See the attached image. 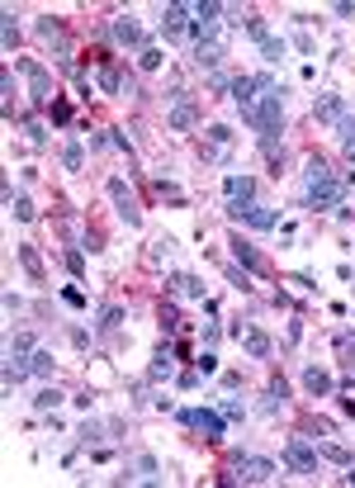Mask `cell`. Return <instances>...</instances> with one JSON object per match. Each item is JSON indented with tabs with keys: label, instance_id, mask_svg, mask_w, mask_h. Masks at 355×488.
Here are the masks:
<instances>
[{
	"label": "cell",
	"instance_id": "obj_40",
	"mask_svg": "<svg viewBox=\"0 0 355 488\" xmlns=\"http://www.w3.org/2000/svg\"><path fill=\"white\" fill-rule=\"evenodd\" d=\"M62 299L71 303V308H86V294H81V289H62Z\"/></svg>",
	"mask_w": 355,
	"mask_h": 488
},
{
	"label": "cell",
	"instance_id": "obj_11",
	"mask_svg": "<svg viewBox=\"0 0 355 488\" xmlns=\"http://www.w3.org/2000/svg\"><path fill=\"white\" fill-rule=\"evenodd\" d=\"M232 219H242V223H251V228H261V233H270V228H279V209H265V204H247V209H237Z\"/></svg>",
	"mask_w": 355,
	"mask_h": 488
},
{
	"label": "cell",
	"instance_id": "obj_44",
	"mask_svg": "<svg viewBox=\"0 0 355 488\" xmlns=\"http://www.w3.org/2000/svg\"><path fill=\"white\" fill-rule=\"evenodd\" d=\"M341 147H346V157H351V161H355V138H351V142H341Z\"/></svg>",
	"mask_w": 355,
	"mask_h": 488
},
{
	"label": "cell",
	"instance_id": "obj_42",
	"mask_svg": "<svg viewBox=\"0 0 355 488\" xmlns=\"http://www.w3.org/2000/svg\"><path fill=\"white\" fill-rule=\"evenodd\" d=\"M81 441H86V446H91V441H100V426H95V422H86V426H81Z\"/></svg>",
	"mask_w": 355,
	"mask_h": 488
},
{
	"label": "cell",
	"instance_id": "obj_4",
	"mask_svg": "<svg viewBox=\"0 0 355 488\" xmlns=\"http://www.w3.org/2000/svg\"><path fill=\"white\" fill-rule=\"evenodd\" d=\"M109 199H114V209H119V219L128 223V228H142V214H138V204H133V194H128V180L124 175H109Z\"/></svg>",
	"mask_w": 355,
	"mask_h": 488
},
{
	"label": "cell",
	"instance_id": "obj_14",
	"mask_svg": "<svg viewBox=\"0 0 355 488\" xmlns=\"http://www.w3.org/2000/svg\"><path fill=\"white\" fill-rule=\"evenodd\" d=\"M223 57H228V43H223V38H204V43H194V62H199V66H218Z\"/></svg>",
	"mask_w": 355,
	"mask_h": 488
},
{
	"label": "cell",
	"instance_id": "obj_12",
	"mask_svg": "<svg viewBox=\"0 0 355 488\" xmlns=\"http://www.w3.org/2000/svg\"><path fill=\"white\" fill-rule=\"evenodd\" d=\"M194 124H199V105H194V100H175V110H170V128H175V133H190Z\"/></svg>",
	"mask_w": 355,
	"mask_h": 488
},
{
	"label": "cell",
	"instance_id": "obj_29",
	"mask_svg": "<svg viewBox=\"0 0 355 488\" xmlns=\"http://www.w3.org/2000/svg\"><path fill=\"white\" fill-rule=\"evenodd\" d=\"M138 66H142V71H156V66H161V47H142Z\"/></svg>",
	"mask_w": 355,
	"mask_h": 488
},
{
	"label": "cell",
	"instance_id": "obj_41",
	"mask_svg": "<svg viewBox=\"0 0 355 488\" xmlns=\"http://www.w3.org/2000/svg\"><path fill=\"white\" fill-rule=\"evenodd\" d=\"M24 133H29V142H43V124H38V119H29V124H24Z\"/></svg>",
	"mask_w": 355,
	"mask_h": 488
},
{
	"label": "cell",
	"instance_id": "obj_13",
	"mask_svg": "<svg viewBox=\"0 0 355 488\" xmlns=\"http://www.w3.org/2000/svg\"><path fill=\"white\" fill-rule=\"evenodd\" d=\"M313 114H318L322 124H341V119H346V100H341V95H318Z\"/></svg>",
	"mask_w": 355,
	"mask_h": 488
},
{
	"label": "cell",
	"instance_id": "obj_36",
	"mask_svg": "<svg viewBox=\"0 0 355 488\" xmlns=\"http://www.w3.org/2000/svg\"><path fill=\"white\" fill-rule=\"evenodd\" d=\"M209 142H214V147H228V142H232V133H228L223 124H214V128H209Z\"/></svg>",
	"mask_w": 355,
	"mask_h": 488
},
{
	"label": "cell",
	"instance_id": "obj_38",
	"mask_svg": "<svg viewBox=\"0 0 355 488\" xmlns=\"http://www.w3.org/2000/svg\"><path fill=\"white\" fill-rule=\"evenodd\" d=\"M38 33H43V38H62V24H57V19H38Z\"/></svg>",
	"mask_w": 355,
	"mask_h": 488
},
{
	"label": "cell",
	"instance_id": "obj_33",
	"mask_svg": "<svg viewBox=\"0 0 355 488\" xmlns=\"http://www.w3.org/2000/svg\"><path fill=\"white\" fill-rule=\"evenodd\" d=\"M10 214H15L19 223H33V204H29V199H10Z\"/></svg>",
	"mask_w": 355,
	"mask_h": 488
},
{
	"label": "cell",
	"instance_id": "obj_16",
	"mask_svg": "<svg viewBox=\"0 0 355 488\" xmlns=\"http://www.w3.org/2000/svg\"><path fill=\"white\" fill-rule=\"evenodd\" d=\"M303 389H308L313 398H322V394H332V375H327L322 365H308V370H303Z\"/></svg>",
	"mask_w": 355,
	"mask_h": 488
},
{
	"label": "cell",
	"instance_id": "obj_28",
	"mask_svg": "<svg viewBox=\"0 0 355 488\" xmlns=\"http://www.w3.org/2000/svg\"><path fill=\"white\" fill-rule=\"evenodd\" d=\"M170 356H175V351H170V347H161V351H156V361H152V379L170 375Z\"/></svg>",
	"mask_w": 355,
	"mask_h": 488
},
{
	"label": "cell",
	"instance_id": "obj_43",
	"mask_svg": "<svg viewBox=\"0 0 355 488\" xmlns=\"http://www.w3.org/2000/svg\"><path fill=\"white\" fill-rule=\"evenodd\" d=\"M337 347H341V356H355V337H351V332H346V337H341Z\"/></svg>",
	"mask_w": 355,
	"mask_h": 488
},
{
	"label": "cell",
	"instance_id": "obj_5",
	"mask_svg": "<svg viewBox=\"0 0 355 488\" xmlns=\"http://www.w3.org/2000/svg\"><path fill=\"white\" fill-rule=\"evenodd\" d=\"M19 71L29 76V100H33V105H52V76H47V66L24 57V62H19Z\"/></svg>",
	"mask_w": 355,
	"mask_h": 488
},
{
	"label": "cell",
	"instance_id": "obj_9",
	"mask_svg": "<svg viewBox=\"0 0 355 488\" xmlns=\"http://www.w3.org/2000/svg\"><path fill=\"white\" fill-rule=\"evenodd\" d=\"M223 190H228V214L256 204V180H251V175H228V180H223Z\"/></svg>",
	"mask_w": 355,
	"mask_h": 488
},
{
	"label": "cell",
	"instance_id": "obj_2",
	"mask_svg": "<svg viewBox=\"0 0 355 488\" xmlns=\"http://www.w3.org/2000/svg\"><path fill=\"white\" fill-rule=\"evenodd\" d=\"M279 95H284V91H265L251 110H242V119H247L261 138H275L279 128H284V100H279Z\"/></svg>",
	"mask_w": 355,
	"mask_h": 488
},
{
	"label": "cell",
	"instance_id": "obj_22",
	"mask_svg": "<svg viewBox=\"0 0 355 488\" xmlns=\"http://www.w3.org/2000/svg\"><path fill=\"white\" fill-rule=\"evenodd\" d=\"M261 57H265V62H279V57H284V38L265 33V38H261Z\"/></svg>",
	"mask_w": 355,
	"mask_h": 488
},
{
	"label": "cell",
	"instance_id": "obj_25",
	"mask_svg": "<svg viewBox=\"0 0 355 488\" xmlns=\"http://www.w3.org/2000/svg\"><path fill=\"white\" fill-rule=\"evenodd\" d=\"M19 261H24V270H29L33 280H43V261H38V252H33V247H19Z\"/></svg>",
	"mask_w": 355,
	"mask_h": 488
},
{
	"label": "cell",
	"instance_id": "obj_27",
	"mask_svg": "<svg viewBox=\"0 0 355 488\" xmlns=\"http://www.w3.org/2000/svg\"><path fill=\"white\" fill-rule=\"evenodd\" d=\"M29 365H33V375H52V365H57V361H52V351H47V347H38Z\"/></svg>",
	"mask_w": 355,
	"mask_h": 488
},
{
	"label": "cell",
	"instance_id": "obj_20",
	"mask_svg": "<svg viewBox=\"0 0 355 488\" xmlns=\"http://www.w3.org/2000/svg\"><path fill=\"white\" fill-rule=\"evenodd\" d=\"M232 256H237V261H242V266H247V270H261V266H265V261H261V252H256L251 242H242V237L232 242Z\"/></svg>",
	"mask_w": 355,
	"mask_h": 488
},
{
	"label": "cell",
	"instance_id": "obj_35",
	"mask_svg": "<svg viewBox=\"0 0 355 488\" xmlns=\"http://www.w3.org/2000/svg\"><path fill=\"white\" fill-rule=\"evenodd\" d=\"M100 91H105V95H119V76H114L109 66H100Z\"/></svg>",
	"mask_w": 355,
	"mask_h": 488
},
{
	"label": "cell",
	"instance_id": "obj_37",
	"mask_svg": "<svg viewBox=\"0 0 355 488\" xmlns=\"http://www.w3.org/2000/svg\"><path fill=\"white\" fill-rule=\"evenodd\" d=\"M337 138H341V142H351V138H355V114H346V119L337 124Z\"/></svg>",
	"mask_w": 355,
	"mask_h": 488
},
{
	"label": "cell",
	"instance_id": "obj_10",
	"mask_svg": "<svg viewBox=\"0 0 355 488\" xmlns=\"http://www.w3.org/2000/svg\"><path fill=\"white\" fill-rule=\"evenodd\" d=\"M190 15H194V5H166V10H161V33H166V38H185Z\"/></svg>",
	"mask_w": 355,
	"mask_h": 488
},
{
	"label": "cell",
	"instance_id": "obj_24",
	"mask_svg": "<svg viewBox=\"0 0 355 488\" xmlns=\"http://www.w3.org/2000/svg\"><path fill=\"white\" fill-rule=\"evenodd\" d=\"M0 38H5V52H15L19 29H15V10H5V24H0Z\"/></svg>",
	"mask_w": 355,
	"mask_h": 488
},
{
	"label": "cell",
	"instance_id": "obj_8",
	"mask_svg": "<svg viewBox=\"0 0 355 488\" xmlns=\"http://www.w3.org/2000/svg\"><path fill=\"white\" fill-rule=\"evenodd\" d=\"M218 15H223V5L218 0H204V5H194V19H190V33L194 38H218Z\"/></svg>",
	"mask_w": 355,
	"mask_h": 488
},
{
	"label": "cell",
	"instance_id": "obj_21",
	"mask_svg": "<svg viewBox=\"0 0 355 488\" xmlns=\"http://www.w3.org/2000/svg\"><path fill=\"white\" fill-rule=\"evenodd\" d=\"M62 166H66V171H81V166H86V147H81L76 138L62 142Z\"/></svg>",
	"mask_w": 355,
	"mask_h": 488
},
{
	"label": "cell",
	"instance_id": "obj_19",
	"mask_svg": "<svg viewBox=\"0 0 355 488\" xmlns=\"http://www.w3.org/2000/svg\"><path fill=\"white\" fill-rule=\"evenodd\" d=\"M114 38H119L124 47H142V29H138V24H133L128 15H119V19H114Z\"/></svg>",
	"mask_w": 355,
	"mask_h": 488
},
{
	"label": "cell",
	"instance_id": "obj_1",
	"mask_svg": "<svg viewBox=\"0 0 355 488\" xmlns=\"http://www.w3.org/2000/svg\"><path fill=\"white\" fill-rule=\"evenodd\" d=\"M346 185L351 180H337L332 166L322 157H308V171H303V194H308V209H337L346 199Z\"/></svg>",
	"mask_w": 355,
	"mask_h": 488
},
{
	"label": "cell",
	"instance_id": "obj_34",
	"mask_svg": "<svg viewBox=\"0 0 355 488\" xmlns=\"http://www.w3.org/2000/svg\"><path fill=\"white\" fill-rule=\"evenodd\" d=\"M218 412H223V417H232V422H237V417H247V408H242L237 398H223V403H218Z\"/></svg>",
	"mask_w": 355,
	"mask_h": 488
},
{
	"label": "cell",
	"instance_id": "obj_23",
	"mask_svg": "<svg viewBox=\"0 0 355 488\" xmlns=\"http://www.w3.org/2000/svg\"><path fill=\"white\" fill-rule=\"evenodd\" d=\"M318 455L337 460V465H355V460H351V451H346V446H332V441H318Z\"/></svg>",
	"mask_w": 355,
	"mask_h": 488
},
{
	"label": "cell",
	"instance_id": "obj_26",
	"mask_svg": "<svg viewBox=\"0 0 355 488\" xmlns=\"http://www.w3.org/2000/svg\"><path fill=\"white\" fill-rule=\"evenodd\" d=\"M57 403H62V394H57V389H38V394H33V408H38V412H52Z\"/></svg>",
	"mask_w": 355,
	"mask_h": 488
},
{
	"label": "cell",
	"instance_id": "obj_39",
	"mask_svg": "<svg viewBox=\"0 0 355 488\" xmlns=\"http://www.w3.org/2000/svg\"><path fill=\"white\" fill-rule=\"evenodd\" d=\"M66 266H71V275H81V270H86V261H81V247H71V252H66Z\"/></svg>",
	"mask_w": 355,
	"mask_h": 488
},
{
	"label": "cell",
	"instance_id": "obj_7",
	"mask_svg": "<svg viewBox=\"0 0 355 488\" xmlns=\"http://www.w3.org/2000/svg\"><path fill=\"white\" fill-rule=\"evenodd\" d=\"M284 460H289L298 474H318V460L322 455H318V446H308L303 436H289V441H284Z\"/></svg>",
	"mask_w": 355,
	"mask_h": 488
},
{
	"label": "cell",
	"instance_id": "obj_31",
	"mask_svg": "<svg viewBox=\"0 0 355 488\" xmlns=\"http://www.w3.org/2000/svg\"><path fill=\"white\" fill-rule=\"evenodd\" d=\"M194 370H199V375H218V356L214 351H199V356H194Z\"/></svg>",
	"mask_w": 355,
	"mask_h": 488
},
{
	"label": "cell",
	"instance_id": "obj_30",
	"mask_svg": "<svg viewBox=\"0 0 355 488\" xmlns=\"http://www.w3.org/2000/svg\"><path fill=\"white\" fill-rule=\"evenodd\" d=\"M119 323H124V308H105V313H100V323H95V327H100V332H114V327H119Z\"/></svg>",
	"mask_w": 355,
	"mask_h": 488
},
{
	"label": "cell",
	"instance_id": "obj_3",
	"mask_svg": "<svg viewBox=\"0 0 355 488\" xmlns=\"http://www.w3.org/2000/svg\"><path fill=\"white\" fill-rule=\"evenodd\" d=\"M180 422H185V426H194L204 441H214V446L223 441V436H228V417H223L218 408H185V412H180Z\"/></svg>",
	"mask_w": 355,
	"mask_h": 488
},
{
	"label": "cell",
	"instance_id": "obj_18",
	"mask_svg": "<svg viewBox=\"0 0 355 488\" xmlns=\"http://www.w3.org/2000/svg\"><path fill=\"white\" fill-rule=\"evenodd\" d=\"M242 351H247L251 361H270V337H265V332H247V337H242Z\"/></svg>",
	"mask_w": 355,
	"mask_h": 488
},
{
	"label": "cell",
	"instance_id": "obj_6",
	"mask_svg": "<svg viewBox=\"0 0 355 488\" xmlns=\"http://www.w3.org/2000/svg\"><path fill=\"white\" fill-rule=\"evenodd\" d=\"M275 474H279V465H275V460L242 455V460H237V474H232V479H242V484H270Z\"/></svg>",
	"mask_w": 355,
	"mask_h": 488
},
{
	"label": "cell",
	"instance_id": "obj_32",
	"mask_svg": "<svg viewBox=\"0 0 355 488\" xmlns=\"http://www.w3.org/2000/svg\"><path fill=\"white\" fill-rule=\"evenodd\" d=\"M170 247H175L170 237H166V242H152V252H147V261H152V266H161V261L170 256Z\"/></svg>",
	"mask_w": 355,
	"mask_h": 488
},
{
	"label": "cell",
	"instance_id": "obj_15",
	"mask_svg": "<svg viewBox=\"0 0 355 488\" xmlns=\"http://www.w3.org/2000/svg\"><path fill=\"white\" fill-rule=\"evenodd\" d=\"M170 289H175L180 299H204V294H209V284H204L199 275H170Z\"/></svg>",
	"mask_w": 355,
	"mask_h": 488
},
{
	"label": "cell",
	"instance_id": "obj_17",
	"mask_svg": "<svg viewBox=\"0 0 355 488\" xmlns=\"http://www.w3.org/2000/svg\"><path fill=\"white\" fill-rule=\"evenodd\" d=\"M128 470H133V474H124V479H133V484H152L161 465H156L152 455H133V460H128Z\"/></svg>",
	"mask_w": 355,
	"mask_h": 488
}]
</instances>
